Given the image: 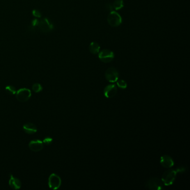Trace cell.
Returning <instances> with one entry per match:
<instances>
[{
	"instance_id": "52a82bcc",
	"label": "cell",
	"mask_w": 190,
	"mask_h": 190,
	"mask_svg": "<svg viewBox=\"0 0 190 190\" xmlns=\"http://www.w3.org/2000/svg\"><path fill=\"white\" fill-rule=\"evenodd\" d=\"M61 184V180L59 176L56 174L52 173L49 178V186L52 190H56L59 189Z\"/></svg>"
},
{
	"instance_id": "8fae6325",
	"label": "cell",
	"mask_w": 190,
	"mask_h": 190,
	"mask_svg": "<svg viewBox=\"0 0 190 190\" xmlns=\"http://www.w3.org/2000/svg\"><path fill=\"white\" fill-rule=\"evenodd\" d=\"M29 147L32 151H40L43 148V142L40 140L31 141L29 143Z\"/></svg>"
},
{
	"instance_id": "5bb4252c",
	"label": "cell",
	"mask_w": 190,
	"mask_h": 190,
	"mask_svg": "<svg viewBox=\"0 0 190 190\" xmlns=\"http://www.w3.org/2000/svg\"><path fill=\"white\" fill-rule=\"evenodd\" d=\"M89 51L93 54H97L99 52L100 46L99 43L96 42H92L89 45Z\"/></svg>"
},
{
	"instance_id": "30bf717a",
	"label": "cell",
	"mask_w": 190,
	"mask_h": 190,
	"mask_svg": "<svg viewBox=\"0 0 190 190\" xmlns=\"http://www.w3.org/2000/svg\"><path fill=\"white\" fill-rule=\"evenodd\" d=\"M38 22V24H36V26H39L40 29L41 31L43 32H49L51 30L52 26L50 22L48 21L47 19H43L41 20L40 21Z\"/></svg>"
},
{
	"instance_id": "277c9868",
	"label": "cell",
	"mask_w": 190,
	"mask_h": 190,
	"mask_svg": "<svg viewBox=\"0 0 190 190\" xmlns=\"http://www.w3.org/2000/svg\"><path fill=\"white\" fill-rule=\"evenodd\" d=\"M98 57L100 60L105 63L111 62L114 57L113 52L108 49H104L99 52Z\"/></svg>"
},
{
	"instance_id": "ba28073f",
	"label": "cell",
	"mask_w": 190,
	"mask_h": 190,
	"mask_svg": "<svg viewBox=\"0 0 190 190\" xmlns=\"http://www.w3.org/2000/svg\"><path fill=\"white\" fill-rule=\"evenodd\" d=\"M117 93V87L115 84H110L104 89V95L107 98H112L116 95Z\"/></svg>"
},
{
	"instance_id": "2e32d148",
	"label": "cell",
	"mask_w": 190,
	"mask_h": 190,
	"mask_svg": "<svg viewBox=\"0 0 190 190\" xmlns=\"http://www.w3.org/2000/svg\"><path fill=\"white\" fill-rule=\"evenodd\" d=\"M6 91L11 95H15L16 94L17 91L15 88L12 85H9L6 87Z\"/></svg>"
},
{
	"instance_id": "ac0fdd59",
	"label": "cell",
	"mask_w": 190,
	"mask_h": 190,
	"mask_svg": "<svg viewBox=\"0 0 190 190\" xmlns=\"http://www.w3.org/2000/svg\"><path fill=\"white\" fill-rule=\"evenodd\" d=\"M32 91L35 93H40L43 91V86H41L39 83H35L32 85Z\"/></svg>"
},
{
	"instance_id": "9c48e42d",
	"label": "cell",
	"mask_w": 190,
	"mask_h": 190,
	"mask_svg": "<svg viewBox=\"0 0 190 190\" xmlns=\"http://www.w3.org/2000/svg\"><path fill=\"white\" fill-rule=\"evenodd\" d=\"M160 163L164 168L169 169L174 165V161L169 155H162L160 159Z\"/></svg>"
},
{
	"instance_id": "8992f818",
	"label": "cell",
	"mask_w": 190,
	"mask_h": 190,
	"mask_svg": "<svg viewBox=\"0 0 190 190\" xmlns=\"http://www.w3.org/2000/svg\"><path fill=\"white\" fill-rule=\"evenodd\" d=\"M16 98L21 102H25L30 98L31 96V91L26 88L21 89L16 92Z\"/></svg>"
},
{
	"instance_id": "7a4b0ae2",
	"label": "cell",
	"mask_w": 190,
	"mask_h": 190,
	"mask_svg": "<svg viewBox=\"0 0 190 190\" xmlns=\"http://www.w3.org/2000/svg\"><path fill=\"white\" fill-rule=\"evenodd\" d=\"M163 183L162 180L157 177H152L147 181L146 186L148 189L152 190H161L163 189Z\"/></svg>"
},
{
	"instance_id": "e0dca14e",
	"label": "cell",
	"mask_w": 190,
	"mask_h": 190,
	"mask_svg": "<svg viewBox=\"0 0 190 190\" xmlns=\"http://www.w3.org/2000/svg\"><path fill=\"white\" fill-rule=\"evenodd\" d=\"M117 86L122 89H125L127 87V82L124 80H118L117 81Z\"/></svg>"
},
{
	"instance_id": "9a60e30c",
	"label": "cell",
	"mask_w": 190,
	"mask_h": 190,
	"mask_svg": "<svg viewBox=\"0 0 190 190\" xmlns=\"http://www.w3.org/2000/svg\"><path fill=\"white\" fill-rule=\"evenodd\" d=\"M113 6L116 10H119L124 7V2L123 0H115Z\"/></svg>"
},
{
	"instance_id": "4fadbf2b",
	"label": "cell",
	"mask_w": 190,
	"mask_h": 190,
	"mask_svg": "<svg viewBox=\"0 0 190 190\" xmlns=\"http://www.w3.org/2000/svg\"><path fill=\"white\" fill-rule=\"evenodd\" d=\"M23 130L29 134H33L37 132L36 125L32 123H26L23 126Z\"/></svg>"
},
{
	"instance_id": "d6986e66",
	"label": "cell",
	"mask_w": 190,
	"mask_h": 190,
	"mask_svg": "<svg viewBox=\"0 0 190 190\" xmlns=\"http://www.w3.org/2000/svg\"><path fill=\"white\" fill-rule=\"evenodd\" d=\"M43 142L45 144L49 146V145L51 144L52 142V138H50V137H46V138H45L43 139Z\"/></svg>"
},
{
	"instance_id": "3957f363",
	"label": "cell",
	"mask_w": 190,
	"mask_h": 190,
	"mask_svg": "<svg viewBox=\"0 0 190 190\" xmlns=\"http://www.w3.org/2000/svg\"><path fill=\"white\" fill-rule=\"evenodd\" d=\"M107 20L109 25L114 27L119 26L122 22L121 15L114 11H112L108 15Z\"/></svg>"
},
{
	"instance_id": "7c38bea8",
	"label": "cell",
	"mask_w": 190,
	"mask_h": 190,
	"mask_svg": "<svg viewBox=\"0 0 190 190\" xmlns=\"http://www.w3.org/2000/svg\"><path fill=\"white\" fill-rule=\"evenodd\" d=\"M9 186L13 190H18L21 187V182L20 180L11 175L9 180Z\"/></svg>"
},
{
	"instance_id": "6da1fadb",
	"label": "cell",
	"mask_w": 190,
	"mask_h": 190,
	"mask_svg": "<svg viewBox=\"0 0 190 190\" xmlns=\"http://www.w3.org/2000/svg\"><path fill=\"white\" fill-rule=\"evenodd\" d=\"M186 170L185 167H179L176 169H170L166 171L162 177V181L165 186H170L173 183L178 173L184 172Z\"/></svg>"
},
{
	"instance_id": "5b68a950",
	"label": "cell",
	"mask_w": 190,
	"mask_h": 190,
	"mask_svg": "<svg viewBox=\"0 0 190 190\" xmlns=\"http://www.w3.org/2000/svg\"><path fill=\"white\" fill-rule=\"evenodd\" d=\"M105 77L109 82H115L118 80L119 73L116 68H110L106 70Z\"/></svg>"
}]
</instances>
